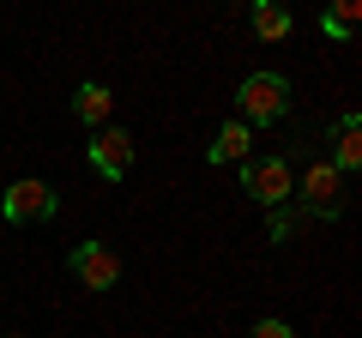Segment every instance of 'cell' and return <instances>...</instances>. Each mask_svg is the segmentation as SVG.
Wrapping results in <instances>:
<instances>
[{"label":"cell","instance_id":"obj_3","mask_svg":"<svg viewBox=\"0 0 362 338\" xmlns=\"http://www.w3.org/2000/svg\"><path fill=\"white\" fill-rule=\"evenodd\" d=\"M66 266H73V278L85 290H115L121 284V254L109 242H78L73 254H66Z\"/></svg>","mask_w":362,"mask_h":338},{"label":"cell","instance_id":"obj_13","mask_svg":"<svg viewBox=\"0 0 362 338\" xmlns=\"http://www.w3.org/2000/svg\"><path fill=\"white\" fill-rule=\"evenodd\" d=\"M266 230H272V242H290V211L272 206V223H266Z\"/></svg>","mask_w":362,"mask_h":338},{"label":"cell","instance_id":"obj_7","mask_svg":"<svg viewBox=\"0 0 362 338\" xmlns=\"http://www.w3.org/2000/svg\"><path fill=\"white\" fill-rule=\"evenodd\" d=\"M247 145H254V127L235 115V121H223V127H218V139L206 145V157H211V163H247Z\"/></svg>","mask_w":362,"mask_h":338},{"label":"cell","instance_id":"obj_14","mask_svg":"<svg viewBox=\"0 0 362 338\" xmlns=\"http://www.w3.org/2000/svg\"><path fill=\"white\" fill-rule=\"evenodd\" d=\"M0 338H25V332H0Z\"/></svg>","mask_w":362,"mask_h":338},{"label":"cell","instance_id":"obj_12","mask_svg":"<svg viewBox=\"0 0 362 338\" xmlns=\"http://www.w3.org/2000/svg\"><path fill=\"white\" fill-rule=\"evenodd\" d=\"M247 338H296V332H290L278 314H266V320H254V332H247Z\"/></svg>","mask_w":362,"mask_h":338},{"label":"cell","instance_id":"obj_9","mask_svg":"<svg viewBox=\"0 0 362 338\" xmlns=\"http://www.w3.org/2000/svg\"><path fill=\"white\" fill-rule=\"evenodd\" d=\"M290 25H296V18H290L284 0H254V37L259 42H284Z\"/></svg>","mask_w":362,"mask_h":338},{"label":"cell","instance_id":"obj_8","mask_svg":"<svg viewBox=\"0 0 362 338\" xmlns=\"http://www.w3.org/2000/svg\"><path fill=\"white\" fill-rule=\"evenodd\" d=\"M356 163H362V115H338V127H332V169L350 175Z\"/></svg>","mask_w":362,"mask_h":338},{"label":"cell","instance_id":"obj_10","mask_svg":"<svg viewBox=\"0 0 362 338\" xmlns=\"http://www.w3.org/2000/svg\"><path fill=\"white\" fill-rule=\"evenodd\" d=\"M109 109H115V97H109V85H97V78L73 91V115L85 121V127H103V121H109Z\"/></svg>","mask_w":362,"mask_h":338},{"label":"cell","instance_id":"obj_6","mask_svg":"<svg viewBox=\"0 0 362 338\" xmlns=\"http://www.w3.org/2000/svg\"><path fill=\"white\" fill-rule=\"evenodd\" d=\"M90 163H97V175L121 182V175L133 169V133L127 127H103L97 139H90Z\"/></svg>","mask_w":362,"mask_h":338},{"label":"cell","instance_id":"obj_1","mask_svg":"<svg viewBox=\"0 0 362 338\" xmlns=\"http://www.w3.org/2000/svg\"><path fill=\"white\" fill-rule=\"evenodd\" d=\"M235 103H242L247 127H272V121H284V109H290V85L278 73H247L242 91H235Z\"/></svg>","mask_w":362,"mask_h":338},{"label":"cell","instance_id":"obj_2","mask_svg":"<svg viewBox=\"0 0 362 338\" xmlns=\"http://www.w3.org/2000/svg\"><path fill=\"white\" fill-rule=\"evenodd\" d=\"M242 194H254L259 206H284L296 194V175H290L284 157H247L242 163Z\"/></svg>","mask_w":362,"mask_h":338},{"label":"cell","instance_id":"obj_4","mask_svg":"<svg viewBox=\"0 0 362 338\" xmlns=\"http://www.w3.org/2000/svg\"><path fill=\"white\" fill-rule=\"evenodd\" d=\"M54 206H61V199H54V187L49 182H13L6 187V199H0V211H6V218L13 223H42V218H54Z\"/></svg>","mask_w":362,"mask_h":338},{"label":"cell","instance_id":"obj_11","mask_svg":"<svg viewBox=\"0 0 362 338\" xmlns=\"http://www.w3.org/2000/svg\"><path fill=\"white\" fill-rule=\"evenodd\" d=\"M356 25H362V0H326V13H320V30H326L332 42L356 37Z\"/></svg>","mask_w":362,"mask_h":338},{"label":"cell","instance_id":"obj_5","mask_svg":"<svg viewBox=\"0 0 362 338\" xmlns=\"http://www.w3.org/2000/svg\"><path fill=\"white\" fill-rule=\"evenodd\" d=\"M302 206H308L314 218H338V211H344V175H338L332 163H314L308 175H302Z\"/></svg>","mask_w":362,"mask_h":338}]
</instances>
